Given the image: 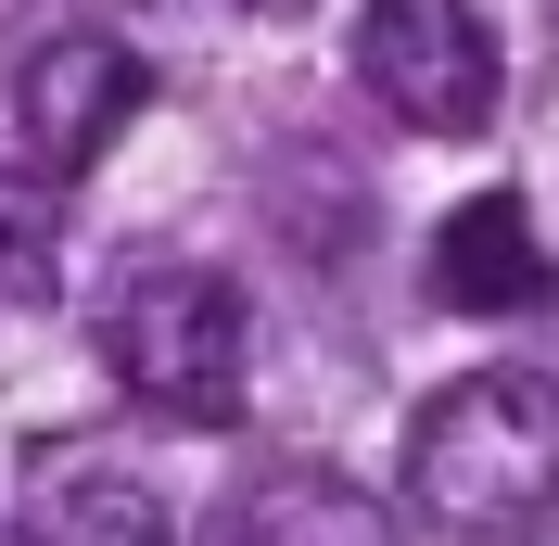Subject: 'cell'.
Listing matches in <instances>:
<instances>
[{
	"instance_id": "4",
	"label": "cell",
	"mask_w": 559,
	"mask_h": 546,
	"mask_svg": "<svg viewBox=\"0 0 559 546\" xmlns=\"http://www.w3.org/2000/svg\"><path fill=\"white\" fill-rule=\"evenodd\" d=\"M140 103H153V64H140L128 38H103V26L38 38L26 76H13V128H26L38 178H90V166H103V140L128 128Z\"/></svg>"
},
{
	"instance_id": "5",
	"label": "cell",
	"mask_w": 559,
	"mask_h": 546,
	"mask_svg": "<svg viewBox=\"0 0 559 546\" xmlns=\"http://www.w3.org/2000/svg\"><path fill=\"white\" fill-rule=\"evenodd\" d=\"M432 306H457V318L559 306V268H547V241H534V216L509 204V191H484V204L445 216V241H432Z\"/></svg>"
},
{
	"instance_id": "8",
	"label": "cell",
	"mask_w": 559,
	"mask_h": 546,
	"mask_svg": "<svg viewBox=\"0 0 559 546\" xmlns=\"http://www.w3.org/2000/svg\"><path fill=\"white\" fill-rule=\"evenodd\" d=\"M64 280V204L51 178H0V306H38Z\"/></svg>"
},
{
	"instance_id": "2",
	"label": "cell",
	"mask_w": 559,
	"mask_h": 546,
	"mask_svg": "<svg viewBox=\"0 0 559 546\" xmlns=\"http://www.w3.org/2000/svg\"><path fill=\"white\" fill-rule=\"evenodd\" d=\"M103 369L128 381V407L178 419V432H229L242 394H254V318L216 268L153 254V268L115 280V306H103Z\"/></svg>"
},
{
	"instance_id": "7",
	"label": "cell",
	"mask_w": 559,
	"mask_h": 546,
	"mask_svg": "<svg viewBox=\"0 0 559 546\" xmlns=\"http://www.w3.org/2000/svg\"><path fill=\"white\" fill-rule=\"evenodd\" d=\"M13 546H178V521L140 483H115V471H38Z\"/></svg>"
},
{
	"instance_id": "6",
	"label": "cell",
	"mask_w": 559,
	"mask_h": 546,
	"mask_svg": "<svg viewBox=\"0 0 559 546\" xmlns=\"http://www.w3.org/2000/svg\"><path fill=\"white\" fill-rule=\"evenodd\" d=\"M216 546H394V509L369 496V483L344 471H254L242 496H229V521H216Z\"/></svg>"
},
{
	"instance_id": "3",
	"label": "cell",
	"mask_w": 559,
	"mask_h": 546,
	"mask_svg": "<svg viewBox=\"0 0 559 546\" xmlns=\"http://www.w3.org/2000/svg\"><path fill=\"white\" fill-rule=\"evenodd\" d=\"M356 64H369L382 115H407L419 140H471L496 115V26H484V0H369Z\"/></svg>"
},
{
	"instance_id": "1",
	"label": "cell",
	"mask_w": 559,
	"mask_h": 546,
	"mask_svg": "<svg viewBox=\"0 0 559 546\" xmlns=\"http://www.w3.org/2000/svg\"><path fill=\"white\" fill-rule=\"evenodd\" d=\"M407 509L432 534H522L559 509V381L547 369H471L407 432Z\"/></svg>"
}]
</instances>
